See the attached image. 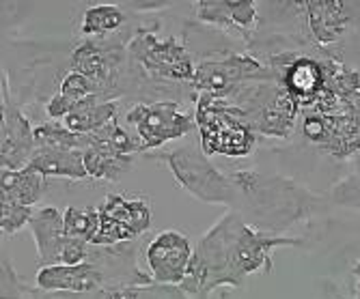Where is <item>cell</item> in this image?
Here are the masks:
<instances>
[{
    "label": "cell",
    "instance_id": "cell-1",
    "mask_svg": "<svg viewBox=\"0 0 360 299\" xmlns=\"http://www.w3.org/2000/svg\"><path fill=\"white\" fill-rule=\"evenodd\" d=\"M231 181L240 192V213L244 220L266 232L289 228V224L311 211L313 196L287 177L236 171Z\"/></svg>",
    "mask_w": 360,
    "mask_h": 299
},
{
    "label": "cell",
    "instance_id": "cell-2",
    "mask_svg": "<svg viewBox=\"0 0 360 299\" xmlns=\"http://www.w3.org/2000/svg\"><path fill=\"white\" fill-rule=\"evenodd\" d=\"M246 224L240 211H226L196 241L194 256L179 288L192 299H210L220 286H236L231 260L240 228Z\"/></svg>",
    "mask_w": 360,
    "mask_h": 299
},
{
    "label": "cell",
    "instance_id": "cell-3",
    "mask_svg": "<svg viewBox=\"0 0 360 299\" xmlns=\"http://www.w3.org/2000/svg\"><path fill=\"white\" fill-rule=\"evenodd\" d=\"M196 127L201 131L205 155L244 157L252 151L257 136L248 114L226 99L196 95Z\"/></svg>",
    "mask_w": 360,
    "mask_h": 299
},
{
    "label": "cell",
    "instance_id": "cell-4",
    "mask_svg": "<svg viewBox=\"0 0 360 299\" xmlns=\"http://www.w3.org/2000/svg\"><path fill=\"white\" fill-rule=\"evenodd\" d=\"M160 159L169 166L175 181L190 196L210 205H224L231 207V211H240L242 201L236 183L231 181V177L222 175L205 153L192 147H177L165 151Z\"/></svg>",
    "mask_w": 360,
    "mask_h": 299
},
{
    "label": "cell",
    "instance_id": "cell-5",
    "mask_svg": "<svg viewBox=\"0 0 360 299\" xmlns=\"http://www.w3.org/2000/svg\"><path fill=\"white\" fill-rule=\"evenodd\" d=\"M127 54L141 69L155 80L171 82H192L196 74V62L192 52L175 35L158 37L155 26L139 28L127 41Z\"/></svg>",
    "mask_w": 360,
    "mask_h": 299
},
{
    "label": "cell",
    "instance_id": "cell-6",
    "mask_svg": "<svg viewBox=\"0 0 360 299\" xmlns=\"http://www.w3.org/2000/svg\"><path fill=\"white\" fill-rule=\"evenodd\" d=\"M278 80V76L255 54L231 52L222 58H207L196 62V74L190 86L199 95L229 99L246 82Z\"/></svg>",
    "mask_w": 360,
    "mask_h": 299
},
{
    "label": "cell",
    "instance_id": "cell-7",
    "mask_svg": "<svg viewBox=\"0 0 360 299\" xmlns=\"http://www.w3.org/2000/svg\"><path fill=\"white\" fill-rule=\"evenodd\" d=\"M125 123L136 129L143 153L160 149L165 142L177 140L196 127L194 112L175 99L139 102L125 112Z\"/></svg>",
    "mask_w": 360,
    "mask_h": 299
},
{
    "label": "cell",
    "instance_id": "cell-8",
    "mask_svg": "<svg viewBox=\"0 0 360 299\" xmlns=\"http://www.w3.org/2000/svg\"><path fill=\"white\" fill-rule=\"evenodd\" d=\"M100 228L91 246H117L136 241L151 226V205L147 196L108 194L97 205Z\"/></svg>",
    "mask_w": 360,
    "mask_h": 299
},
{
    "label": "cell",
    "instance_id": "cell-9",
    "mask_svg": "<svg viewBox=\"0 0 360 299\" xmlns=\"http://www.w3.org/2000/svg\"><path fill=\"white\" fill-rule=\"evenodd\" d=\"M194 246L179 228H165L155 232L145 248V263L149 276L158 284L179 286L188 274Z\"/></svg>",
    "mask_w": 360,
    "mask_h": 299
},
{
    "label": "cell",
    "instance_id": "cell-10",
    "mask_svg": "<svg viewBox=\"0 0 360 299\" xmlns=\"http://www.w3.org/2000/svg\"><path fill=\"white\" fill-rule=\"evenodd\" d=\"M35 125L22 112L11 95L9 74L3 72V131H0V164L7 171H22L35 153Z\"/></svg>",
    "mask_w": 360,
    "mask_h": 299
},
{
    "label": "cell",
    "instance_id": "cell-11",
    "mask_svg": "<svg viewBox=\"0 0 360 299\" xmlns=\"http://www.w3.org/2000/svg\"><path fill=\"white\" fill-rule=\"evenodd\" d=\"M300 244H302V239L274 235V232H266V230H261L246 222L240 228L236 246H233L231 272H233L236 286H242L244 278H248L257 272L270 274L274 248H291V246H300Z\"/></svg>",
    "mask_w": 360,
    "mask_h": 299
},
{
    "label": "cell",
    "instance_id": "cell-12",
    "mask_svg": "<svg viewBox=\"0 0 360 299\" xmlns=\"http://www.w3.org/2000/svg\"><path fill=\"white\" fill-rule=\"evenodd\" d=\"M304 18V30L313 44L330 46L339 41L352 26L354 11L358 7L345 5L341 0H304L293 5Z\"/></svg>",
    "mask_w": 360,
    "mask_h": 299
},
{
    "label": "cell",
    "instance_id": "cell-13",
    "mask_svg": "<svg viewBox=\"0 0 360 299\" xmlns=\"http://www.w3.org/2000/svg\"><path fill=\"white\" fill-rule=\"evenodd\" d=\"M37 288L46 293H97L108 288L104 272L93 260L80 265H50L39 267Z\"/></svg>",
    "mask_w": 360,
    "mask_h": 299
},
{
    "label": "cell",
    "instance_id": "cell-14",
    "mask_svg": "<svg viewBox=\"0 0 360 299\" xmlns=\"http://www.w3.org/2000/svg\"><path fill=\"white\" fill-rule=\"evenodd\" d=\"M194 15L201 24L216 26L229 35H238L242 39H250L252 30L259 26L261 18L252 0H199L194 7Z\"/></svg>",
    "mask_w": 360,
    "mask_h": 299
},
{
    "label": "cell",
    "instance_id": "cell-15",
    "mask_svg": "<svg viewBox=\"0 0 360 299\" xmlns=\"http://www.w3.org/2000/svg\"><path fill=\"white\" fill-rule=\"evenodd\" d=\"M298 112L300 102L278 82L266 99V104L252 119V127L266 138H287L293 131V125H296Z\"/></svg>",
    "mask_w": 360,
    "mask_h": 299
},
{
    "label": "cell",
    "instance_id": "cell-16",
    "mask_svg": "<svg viewBox=\"0 0 360 299\" xmlns=\"http://www.w3.org/2000/svg\"><path fill=\"white\" fill-rule=\"evenodd\" d=\"M28 228L32 232V239L37 244V265L39 267L60 265L63 252L72 239L65 235L63 213L56 207H41L32 213Z\"/></svg>",
    "mask_w": 360,
    "mask_h": 299
},
{
    "label": "cell",
    "instance_id": "cell-17",
    "mask_svg": "<svg viewBox=\"0 0 360 299\" xmlns=\"http://www.w3.org/2000/svg\"><path fill=\"white\" fill-rule=\"evenodd\" d=\"M293 97L298 99L300 106L313 104V99L323 91L326 78H323V65L311 56L298 54L281 74L278 80Z\"/></svg>",
    "mask_w": 360,
    "mask_h": 299
},
{
    "label": "cell",
    "instance_id": "cell-18",
    "mask_svg": "<svg viewBox=\"0 0 360 299\" xmlns=\"http://www.w3.org/2000/svg\"><path fill=\"white\" fill-rule=\"evenodd\" d=\"M26 168L37 171L46 179L48 177H60V179H72V181L89 179L86 168H84V151L80 149L37 147Z\"/></svg>",
    "mask_w": 360,
    "mask_h": 299
},
{
    "label": "cell",
    "instance_id": "cell-19",
    "mask_svg": "<svg viewBox=\"0 0 360 299\" xmlns=\"http://www.w3.org/2000/svg\"><path fill=\"white\" fill-rule=\"evenodd\" d=\"M46 192V177L37 171L22 168L0 173V201H11L24 207H35Z\"/></svg>",
    "mask_w": 360,
    "mask_h": 299
},
{
    "label": "cell",
    "instance_id": "cell-20",
    "mask_svg": "<svg viewBox=\"0 0 360 299\" xmlns=\"http://www.w3.org/2000/svg\"><path fill=\"white\" fill-rule=\"evenodd\" d=\"M117 110H119L117 99H104L102 95H91V97L82 99V102H78L74 112L63 123L72 131H76V134L86 136L97 129H102L110 121H115Z\"/></svg>",
    "mask_w": 360,
    "mask_h": 299
},
{
    "label": "cell",
    "instance_id": "cell-21",
    "mask_svg": "<svg viewBox=\"0 0 360 299\" xmlns=\"http://www.w3.org/2000/svg\"><path fill=\"white\" fill-rule=\"evenodd\" d=\"M127 24V13L121 5H93L80 15L78 32L82 39H112V35Z\"/></svg>",
    "mask_w": 360,
    "mask_h": 299
},
{
    "label": "cell",
    "instance_id": "cell-22",
    "mask_svg": "<svg viewBox=\"0 0 360 299\" xmlns=\"http://www.w3.org/2000/svg\"><path fill=\"white\" fill-rule=\"evenodd\" d=\"M132 164H134V157H129V155H119L102 147L84 149V168H86L89 179L119 181L123 175L129 173Z\"/></svg>",
    "mask_w": 360,
    "mask_h": 299
},
{
    "label": "cell",
    "instance_id": "cell-23",
    "mask_svg": "<svg viewBox=\"0 0 360 299\" xmlns=\"http://www.w3.org/2000/svg\"><path fill=\"white\" fill-rule=\"evenodd\" d=\"M35 145L37 147H52V149H80L84 151L91 142L89 134H76L65 123L58 121H46L35 125Z\"/></svg>",
    "mask_w": 360,
    "mask_h": 299
},
{
    "label": "cell",
    "instance_id": "cell-24",
    "mask_svg": "<svg viewBox=\"0 0 360 299\" xmlns=\"http://www.w3.org/2000/svg\"><path fill=\"white\" fill-rule=\"evenodd\" d=\"M63 224L68 237L91 244L100 228V211L97 207H68L63 211Z\"/></svg>",
    "mask_w": 360,
    "mask_h": 299
},
{
    "label": "cell",
    "instance_id": "cell-25",
    "mask_svg": "<svg viewBox=\"0 0 360 299\" xmlns=\"http://www.w3.org/2000/svg\"><path fill=\"white\" fill-rule=\"evenodd\" d=\"M58 93L65 95V97H70L72 102H82V99L91 97V95H102L100 93V86H97L91 78L70 69V72H65L58 80Z\"/></svg>",
    "mask_w": 360,
    "mask_h": 299
},
{
    "label": "cell",
    "instance_id": "cell-26",
    "mask_svg": "<svg viewBox=\"0 0 360 299\" xmlns=\"http://www.w3.org/2000/svg\"><path fill=\"white\" fill-rule=\"evenodd\" d=\"M32 207H24L11 201H0V228L3 235H15L18 230L30 224L32 220Z\"/></svg>",
    "mask_w": 360,
    "mask_h": 299
},
{
    "label": "cell",
    "instance_id": "cell-27",
    "mask_svg": "<svg viewBox=\"0 0 360 299\" xmlns=\"http://www.w3.org/2000/svg\"><path fill=\"white\" fill-rule=\"evenodd\" d=\"M0 299H30L32 291L24 284V280L15 274L11 258L7 254H3V282H0Z\"/></svg>",
    "mask_w": 360,
    "mask_h": 299
},
{
    "label": "cell",
    "instance_id": "cell-28",
    "mask_svg": "<svg viewBox=\"0 0 360 299\" xmlns=\"http://www.w3.org/2000/svg\"><path fill=\"white\" fill-rule=\"evenodd\" d=\"M333 201L360 211V175H349L333 187Z\"/></svg>",
    "mask_w": 360,
    "mask_h": 299
},
{
    "label": "cell",
    "instance_id": "cell-29",
    "mask_svg": "<svg viewBox=\"0 0 360 299\" xmlns=\"http://www.w3.org/2000/svg\"><path fill=\"white\" fill-rule=\"evenodd\" d=\"M302 134H304L311 142H317V145L321 147L323 140L328 138V119H326V114L309 112V114L304 117V123H302Z\"/></svg>",
    "mask_w": 360,
    "mask_h": 299
},
{
    "label": "cell",
    "instance_id": "cell-30",
    "mask_svg": "<svg viewBox=\"0 0 360 299\" xmlns=\"http://www.w3.org/2000/svg\"><path fill=\"white\" fill-rule=\"evenodd\" d=\"M141 295H143V299H192L179 286L158 284V282L147 284V286H141Z\"/></svg>",
    "mask_w": 360,
    "mask_h": 299
},
{
    "label": "cell",
    "instance_id": "cell-31",
    "mask_svg": "<svg viewBox=\"0 0 360 299\" xmlns=\"http://www.w3.org/2000/svg\"><path fill=\"white\" fill-rule=\"evenodd\" d=\"M104 291H97V293H46V291L35 288L30 299H104Z\"/></svg>",
    "mask_w": 360,
    "mask_h": 299
},
{
    "label": "cell",
    "instance_id": "cell-32",
    "mask_svg": "<svg viewBox=\"0 0 360 299\" xmlns=\"http://www.w3.org/2000/svg\"><path fill=\"white\" fill-rule=\"evenodd\" d=\"M104 299H143L141 286H112L104 291Z\"/></svg>",
    "mask_w": 360,
    "mask_h": 299
},
{
    "label": "cell",
    "instance_id": "cell-33",
    "mask_svg": "<svg viewBox=\"0 0 360 299\" xmlns=\"http://www.w3.org/2000/svg\"><path fill=\"white\" fill-rule=\"evenodd\" d=\"M352 276L356 278V284H360V260H356V265L352 267Z\"/></svg>",
    "mask_w": 360,
    "mask_h": 299
},
{
    "label": "cell",
    "instance_id": "cell-34",
    "mask_svg": "<svg viewBox=\"0 0 360 299\" xmlns=\"http://www.w3.org/2000/svg\"><path fill=\"white\" fill-rule=\"evenodd\" d=\"M356 295H358V299H360V284H356Z\"/></svg>",
    "mask_w": 360,
    "mask_h": 299
},
{
    "label": "cell",
    "instance_id": "cell-35",
    "mask_svg": "<svg viewBox=\"0 0 360 299\" xmlns=\"http://www.w3.org/2000/svg\"><path fill=\"white\" fill-rule=\"evenodd\" d=\"M356 93L360 95V80H358V88H356Z\"/></svg>",
    "mask_w": 360,
    "mask_h": 299
}]
</instances>
